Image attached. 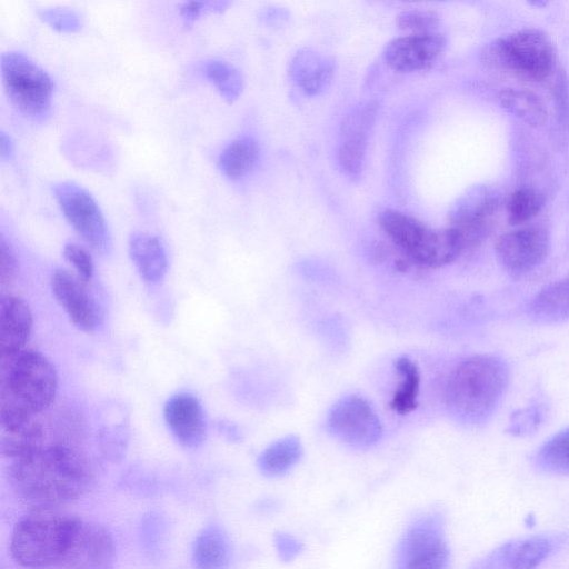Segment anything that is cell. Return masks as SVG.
Returning <instances> with one entry per match:
<instances>
[{"label":"cell","mask_w":569,"mask_h":569,"mask_svg":"<svg viewBox=\"0 0 569 569\" xmlns=\"http://www.w3.org/2000/svg\"><path fill=\"white\" fill-rule=\"evenodd\" d=\"M289 73L296 86L306 94L315 96L323 91L335 73L331 58L311 49L299 50L289 63Z\"/></svg>","instance_id":"cell-21"},{"label":"cell","mask_w":569,"mask_h":569,"mask_svg":"<svg viewBox=\"0 0 569 569\" xmlns=\"http://www.w3.org/2000/svg\"><path fill=\"white\" fill-rule=\"evenodd\" d=\"M66 260L71 263L77 274L86 282H89L93 276V260L91 254L81 246L67 243L63 248Z\"/></svg>","instance_id":"cell-35"},{"label":"cell","mask_w":569,"mask_h":569,"mask_svg":"<svg viewBox=\"0 0 569 569\" xmlns=\"http://www.w3.org/2000/svg\"><path fill=\"white\" fill-rule=\"evenodd\" d=\"M230 560V540L221 527L210 525L197 535L192 546L194 569H228Z\"/></svg>","instance_id":"cell-23"},{"label":"cell","mask_w":569,"mask_h":569,"mask_svg":"<svg viewBox=\"0 0 569 569\" xmlns=\"http://www.w3.org/2000/svg\"><path fill=\"white\" fill-rule=\"evenodd\" d=\"M449 550L439 522L423 518L405 533L398 556V569H445Z\"/></svg>","instance_id":"cell-11"},{"label":"cell","mask_w":569,"mask_h":569,"mask_svg":"<svg viewBox=\"0 0 569 569\" xmlns=\"http://www.w3.org/2000/svg\"><path fill=\"white\" fill-rule=\"evenodd\" d=\"M32 312L28 303L14 295L0 300V357L26 348L32 331Z\"/></svg>","instance_id":"cell-20"},{"label":"cell","mask_w":569,"mask_h":569,"mask_svg":"<svg viewBox=\"0 0 569 569\" xmlns=\"http://www.w3.org/2000/svg\"><path fill=\"white\" fill-rule=\"evenodd\" d=\"M260 147L256 139L241 137L230 142L219 156V167L230 179L246 176L258 162Z\"/></svg>","instance_id":"cell-26"},{"label":"cell","mask_w":569,"mask_h":569,"mask_svg":"<svg viewBox=\"0 0 569 569\" xmlns=\"http://www.w3.org/2000/svg\"><path fill=\"white\" fill-rule=\"evenodd\" d=\"M129 431L124 425L103 426L99 431V446L106 459L119 461L126 455Z\"/></svg>","instance_id":"cell-32"},{"label":"cell","mask_w":569,"mask_h":569,"mask_svg":"<svg viewBox=\"0 0 569 569\" xmlns=\"http://www.w3.org/2000/svg\"><path fill=\"white\" fill-rule=\"evenodd\" d=\"M1 78L10 101L20 112L36 120L48 116L53 82L40 66L21 52H4Z\"/></svg>","instance_id":"cell-7"},{"label":"cell","mask_w":569,"mask_h":569,"mask_svg":"<svg viewBox=\"0 0 569 569\" xmlns=\"http://www.w3.org/2000/svg\"><path fill=\"white\" fill-rule=\"evenodd\" d=\"M13 152V142L4 131L0 133V156L2 159L10 158Z\"/></svg>","instance_id":"cell-40"},{"label":"cell","mask_w":569,"mask_h":569,"mask_svg":"<svg viewBox=\"0 0 569 569\" xmlns=\"http://www.w3.org/2000/svg\"><path fill=\"white\" fill-rule=\"evenodd\" d=\"M38 14L44 22L60 31L73 32L82 26L80 14L68 7L43 8L38 11Z\"/></svg>","instance_id":"cell-34"},{"label":"cell","mask_w":569,"mask_h":569,"mask_svg":"<svg viewBox=\"0 0 569 569\" xmlns=\"http://www.w3.org/2000/svg\"><path fill=\"white\" fill-rule=\"evenodd\" d=\"M537 465L550 473H569V428L549 439L538 451Z\"/></svg>","instance_id":"cell-29"},{"label":"cell","mask_w":569,"mask_h":569,"mask_svg":"<svg viewBox=\"0 0 569 569\" xmlns=\"http://www.w3.org/2000/svg\"><path fill=\"white\" fill-rule=\"evenodd\" d=\"M82 520L57 509H38L14 526L10 542L13 560L28 569L63 566Z\"/></svg>","instance_id":"cell-4"},{"label":"cell","mask_w":569,"mask_h":569,"mask_svg":"<svg viewBox=\"0 0 569 569\" xmlns=\"http://www.w3.org/2000/svg\"><path fill=\"white\" fill-rule=\"evenodd\" d=\"M501 108L531 127L546 122L548 111L543 100L527 89L507 88L499 92Z\"/></svg>","instance_id":"cell-25"},{"label":"cell","mask_w":569,"mask_h":569,"mask_svg":"<svg viewBox=\"0 0 569 569\" xmlns=\"http://www.w3.org/2000/svg\"><path fill=\"white\" fill-rule=\"evenodd\" d=\"M543 206L542 194L531 187H521L508 198L506 210L510 224H522L536 217Z\"/></svg>","instance_id":"cell-31"},{"label":"cell","mask_w":569,"mask_h":569,"mask_svg":"<svg viewBox=\"0 0 569 569\" xmlns=\"http://www.w3.org/2000/svg\"><path fill=\"white\" fill-rule=\"evenodd\" d=\"M501 266L512 273H525L539 266L549 251V234L539 226H529L502 234L496 242Z\"/></svg>","instance_id":"cell-13"},{"label":"cell","mask_w":569,"mask_h":569,"mask_svg":"<svg viewBox=\"0 0 569 569\" xmlns=\"http://www.w3.org/2000/svg\"><path fill=\"white\" fill-rule=\"evenodd\" d=\"M377 103L356 107L341 123L338 163L350 179H357L363 169L368 136L377 117Z\"/></svg>","instance_id":"cell-14"},{"label":"cell","mask_w":569,"mask_h":569,"mask_svg":"<svg viewBox=\"0 0 569 569\" xmlns=\"http://www.w3.org/2000/svg\"><path fill=\"white\" fill-rule=\"evenodd\" d=\"M161 525V519L154 513H150L143 521L142 542L149 552H154L159 547L162 532Z\"/></svg>","instance_id":"cell-38"},{"label":"cell","mask_w":569,"mask_h":569,"mask_svg":"<svg viewBox=\"0 0 569 569\" xmlns=\"http://www.w3.org/2000/svg\"><path fill=\"white\" fill-rule=\"evenodd\" d=\"M395 365L401 381L392 396L390 406L396 412L407 415L413 411L418 405L420 372L416 363L408 357L398 358Z\"/></svg>","instance_id":"cell-28"},{"label":"cell","mask_w":569,"mask_h":569,"mask_svg":"<svg viewBox=\"0 0 569 569\" xmlns=\"http://www.w3.org/2000/svg\"><path fill=\"white\" fill-rule=\"evenodd\" d=\"M530 312L543 322L569 320V276L543 288L532 299Z\"/></svg>","instance_id":"cell-24"},{"label":"cell","mask_w":569,"mask_h":569,"mask_svg":"<svg viewBox=\"0 0 569 569\" xmlns=\"http://www.w3.org/2000/svg\"><path fill=\"white\" fill-rule=\"evenodd\" d=\"M228 4V1H186L180 4L179 10L186 23H191L203 11H221Z\"/></svg>","instance_id":"cell-37"},{"label":"cell","mask_w":569,"mask_h":569,"mask_svg":"<svg viewBox=\"0 0 569 569\" xmlns=\"http://www.w3.org/2000/svg\"><path fill=\"white\" fill-rule=\"evenodd\" d=\"M116 546L111 533L101 525L82 521L63 563L67 569H112Z\"/></svg>","instance_id":"cell-16"},{"label":"cell","mask_w":569,"mask_h":569,"mask_svg":"<svg viewBox=\"0 0 569 569\" xmlns=\"http://www.w3.org/2000/svg\"><path fill=\"white\" fill-rule=\"evenodd\" d=\"M129 254L141 278L148 282L163 279L168 259L160 239L147 232H134L129 238Z\"/></svg>","instance_id":"cell-22"},{"label":"cell","mask_w":569,"mask_h":569,"mask_svg":"<svg viewBox=\"0 0 569 569\" xmlns=\"http://www.w3.org/2000/svg\"><path fill=\"white\" fill-rule=\"evenodd\" d=\"M207 78L214 84L220 94L228 101L236 100L243 88L240 71L232 64L219 60H208L204 64Z\"/></svg>","instance_id":"cell-30"},{"label":"cell","mask_w":569,"mask_h":569,"mask_svg":"<svg viewBox=\"0 0 569 569\" xmlns=\"http://www.w3.org/2000/svg\"><path fill=\"white\" fill-rule=\"evenodd\" d=\"M277 543L279 546L280 553L282 556L286 553L287 558H290L297 552V543L289 536H280Z\"/></svg>","instance_id":"cell-39"},{"label":"cell","mask_w":569,"mask_h":569,"mask_svg":"<svg viewBox=\"0 0 569 569\" xmlns=\"http://www.w3.org/2000/svg\"><path fill=\"white\" fill-rule=\"evenodd\" d=\"M302 447L295 436L281 438L267 447L258 459L260 471L269 477L283 475L300 459Z\"/></svg>","instance_id":"cell-27"},{"label":"cell","mask_w":569,"mask_h":569,"mask_svg":"<svg viewBox=\"0 0 569 569\" xmlns=\"http://www.w3.org/2000/svg\"><path fill=\"white\" fill-rule=\"evenodd\" d=\"M57 388L56 368L40 351L0 357V413L36 417L53 402Z\"/></svg>","instance_id":"cell-3"},{"label":"cell","mask_w":569,"mask_h":569,"mask_svg":"<svg viewBox=\"0 0 569 569\" xmlns=\"http://www.w3.org/2000/svg\"><path fill=\"white\" fill-rule=\"evenodd\" d=\"M41 425L31 416L0 413V452L11 462L44 447Z\"/></svg>","instance_id":"cell-19"},{"label":"cell","mask_w":569,"mask_h":569,"mask_svg":"<svg viewBox=\"0 0 569 569\" xmlns=\"http://www.w3.org/2000/svg\"><path fill=\"white\" fill-rule=\"evenodd\" d=\"M487 56L500 68L533 82L549 78L557 61L551 40L535 28L520 29L500 37L489 46Z\"/></svg>","instance_id":"cell-6"},{"label":"cell","mask_w":569,"mask_h":569,"mask_svg":"<svg viewBox=\"0 0 569 569\" xmlns=\"http://www.w3.org/2000/svg\"><path fill=\"white\" fill-rule=\"evenodd\" d=\"M52 193L73 229L96 250H106L109 246L108 228L94 198L71 181L54 183Z\"/></svg>","instance_id":"cell-10"},{"label":"cell","mask_w":569,"mask_h":569,"mask_svg":"<svg viewBox=\"0 0 569 569\" xmlns=\"http://www.w3.org/2000/svg\"><path fill=\"white\" fill-rule=\"evenodd\" d=\"M446 47L442 33L407 34L391 40L385 48L386 63L397 72H413L429 68Z\"/></svg>","instance_id":"cell-15"},{"label":"cell","mask_w":569,"mask_h":569,"mask_svg":"<svg viewBox=\"0 0 569 569\" xmlns=\"http://www.w3.org/2000/svg\"><path fill=\"white\" fill-rule=\"evenodd\" d=\"M10 481L18 496L38 509H57L79 498L88 488L91 471L76 449L54 443L13 461Z\"/></svg>","instance_id":"cell-1"},{"label":"cell","mask_w":569,"mask_h":569,"mask_svg":"<svg viewBox=\"0 0 569 569\" xmlns=\"http://www.w3.org/2000/svg\"><path fill=\"white\" fill-rule=\"evenodd\" d=\"M396 21L400 29L410 31L411 34L436 32L439 27L438 14L423 9L402 11L397 16Z\"/></svg>","instance_id":"cell-33"},{"label":"cell","mask_w":569,"mask_h":569,"mask_svg":"<svg viewBox=\"0 0 569 569\" xmlns=\"http://www.w3.org/2000/svg\"><path fill=\"white\" fill-rule=\"evenodd\" d=\"M550 538L536 535L506 542L475 569H537L551 553Z\"/></svg>","instance_id":"cell-18"},{"label":"cell","mask_w":569,"mask_h":569,"mask_svg":"<svg viewBox=\"0 0 569 569\" xmlns=\"http://www.w3.org/2000/svg\"><path fill=\"white\" fill-rule=\"evenodd\" d=\"M499 207V193L488 186L472 187L452 204L448 227L458 234L463 252L476 249L489 237Z\"/></svg>","instance_id":"cell-8"},{"label":"cell","mask_w":569,"mask_h":569,"mask_svg":"<svg viewBox=\"0 0 569 569\" xmlns=\"http://www.w3.org/2000/svg\"><path fill=\"white\" fill-rule=\"evenodd\" d=\"M78 274L56 269L50 279L52 293L70 321L83 332L96 331L103 320V312Z\"/></svg>","instance_id":"cell-12"},{"label":"cell","mask_w":569,"mask_h":569,"mask_svg":"<svg viewBox=\"0 0 569 569\" xmlns=\"http://www.w3.org/2000/svg\"><path fill=\"white\" fill-rule=\"evenodd\" d=\"M508 382L503 360L480 355L461 361L445 386V403L458 420L478 423L496 408Z\"/></svg>","instance_id":"cell-2"},{"label":"cell","mask_w":569,"mask_h":569,"mask_svg":"<svg viewBox=\"0 0 569 569\" xmlns=\"http://www.w3.org/2000/svg\"><path fill=\"white\" fill-rule=\"evenodd\" d=\"M164 421L184 448H197L207 438V421L199 399L189 392L171 396L163 408Z\"/></svg>","instance_id":"cell-17"},{"label":"cell","mask_w":569,"mask_h":569,"mask_svg":"<svg viewBox=\"0 0 569 569\" xmlns=\"http://www.w3.org/2000/svg\"><path fill=\"white\" fill-rule=\"evenodd\" d=\"M327 428L336 439L358 449L376 445L382 435L376 410L367 399L357 395L346 396L332 406Z\"/></svg>","instance_id":"cell-9"},{"label":"cell","mask_w":569,"mask_h":569,"mask_svg":"<svg viewBox=\"0 0 569 569\" xmlns=\"http://www.w3.org/2000/svg\"><path fill=\"white\" fill-rule=\"evenodd\" d=\"M379 226L402 257L420 268H440L463 253L459 237L450 227L432 229L393 209L380 213Z\"/></svg>","instance_id":"cell-5"},{"label":"cell","mask_w":569,"mask_h":569,"mask_svg":"<svg viewBox=\"0 0 569 569\" xmlns=\"http://www.w3.org/2000/svg\"><path fill=\"white\" fill-rule=\"evenodd\" d=\"M18 258L13 246L3 234L0 237V280L1 286L11 284L18 274Z\"/></svg>","instance_id":"cell-36"}]
</instances>
